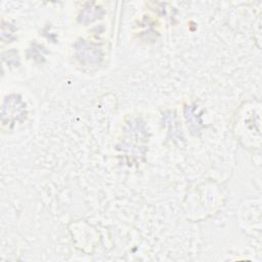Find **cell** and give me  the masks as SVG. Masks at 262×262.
<instances>
[{"label":"cell","instance_id":"6da1fadb","mask_svg":"<svg viewBox=\"0 0 262 262\" xmlns=\"http://www.w3.org/2000/svg\"><path fill=\"white\" fill-rule=\"evenodd\" d=\"M75 48H76L77 58H79L81 62H88V63L99 62L102 57V54L99 48L94 47L91 44H88L84 41H79L78 43H76Z\"/></svg>","mask_w":262,"mask_h":262},{"label":"cell","instance_id":"7a4b0ae2","mask_svg":"<svg viewBox=\"0 0 262 262\" xmlns=\"http://www.w3.org/2000/svg\"><path fill=\"white\" fill-rule=\"evenodd\" d=\"M25 104L21 103L20 99L16 98L14 107L12 108V103L10 100V97H7L4 101L3 104V110H2V118H5L7 116V122L10 120H17L18 117L24 116L25 114Z\"/></svg>","mask_w":262,"mask_h":262},{"label":"cell","instance_id":"3957f363","mask_svg":"<svg viewBox=\"0 0 262 262\" xmlns=\"http://www.w3.org/2000/svg\"><path fill=\"white\" fill-rule=\"evenodd\" d=\"M101 14H102V9L99 6H95L91 3L85 6L84 9L81 11L79 15V21L83 24H88L100 17Z\"/></svg>","mask_w":262,"mask_h":262}]
</instances>
